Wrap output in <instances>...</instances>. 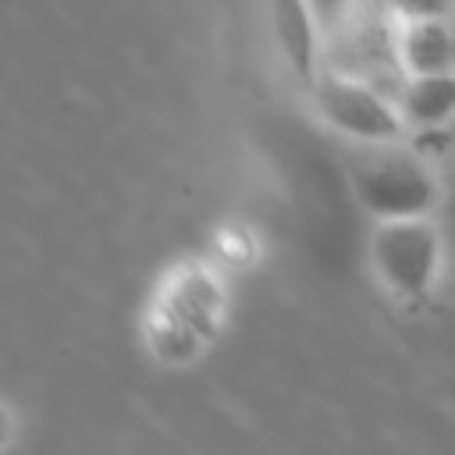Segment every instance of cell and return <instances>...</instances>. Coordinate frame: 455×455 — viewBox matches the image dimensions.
Returning a JSON list of instances; mask_svg holds the SVG:
<instances>
[{
    "label": "cell",
    "instance_id": "cell-1",
    "mask_svg": "<svg viewBox=\"0 0 455 455\" xmlns=\"http://www.w3.org/2000/svg\"><path fill=\"white\" fill-rule=\"evenodd\" d=\"M352 188L373 220L430 217L441 203V178L434 174V164L398 142L366 146L352 160Z\"/></svg>",
    "mask_w": 455,
    "mask_h": 455
},
{
    "label": "cell",
    "instance_id": "cell-2",
    "mask_svg": "<svg viewBox=\"0 0 455 455\" xmlns=\"http://www.w3.org/2000/svg\"><path fill=\"white\" fill-rule=\"evenodd\" d=\"M370 263L380 284L398 299H427L441 277L444 238L430 217L377 220L370 235Z\"/></svg>",
    "mask_w": 455,
    "mask_h": 455
},
{
    "label": "cell",
    "instance_id": "cell-3",
    "mask_svg": "<svg viewBox=\"0 0 455 455\" xmlns=\"http://www.w3.org/2000/svg\"><path fill=\"white\" fill-rule=\"evenodd\" d=\"M309 89H313L316 114L348 142L387 146V142H402L409 135L395 100L352 75L327 68L313 78Z\"/></svg>",
    "mask_w": 455,
    "mask_h": 455
},
{
    "label": "cell",
    "instance_id": "cell-4",
    "mask_svg": "<svg viewBox=\"0 0 455 455\" xmlns=\"http://www.w3.org/2000/svg\"><path fill=\"white\" fill-rule=\"evenodd\" d=\"M270 21L277 46L291 68L295 78L313 85L320 75V21L309 7V0H270Z\"/></svg>",
    "mask_w": 455,
    "mask_h": 455
},
{
    "label": "cell",
    "instance_id": "cell-5",
    "mask_svg": "<svg viewBox=\"0 0 455 455\" xmlns=\"http://www.w3.org/2000/svg\"><path fill=\"white\" fill-rule=\"evenodd\" d=\"M395 53H398L405 78L451 71V25H448V18H405V21H398Z\"/></svg>",
    "mask_w": 455,
    "mask_h": 455
},
{
    "label": "cell",
    "instance_id": "cell-6",
    "mask_svg": "<svg viewBox=\"0 0 455 455\" xmlns=\"http://www.w3.org/2000/svg\"><path fill=\"white\" fill-rule=\"evenodd\" d=\"M395 107L405 128H448L455 117V71L405 78Z\"/></svg>",
    "mask_w": 455,
    "mask_h": 455
},
{
    "label": "cell",
    "instance_id": "cell-7",
    "mask_svg": "<svg viewBox=\"0 0 455 455\" xmlns=\"http://www.w3.org/2000/svg\"><path fill=\"white\" fill-rule=\"evenodd\" d=\"M220 309V288L210 274L203 270H185L181 281L174 284V316L185 323V327H196V320H213Z\"/></svg>",
    "mask_w": 455,
    "mask_h": 455
},
{
    "label": "cell",
    "instance_id": "cell-8",
    "mask_svg": "<svg viewBox=\"0 0 455 455\" xmlns=\"http://www.w3.org/2000/svg\"><path fill=\"white\" fill-rule=\"evenodd\" d=\"M387 11L405 21V18H451L455 0H387Z\"/></svg>",
    "mask_w": 455,
    "mask_h": 455
},
{
    "label": "cell",
    "instance_id": "cell-9",
    "mask_svg": "<svg viewBox=\"0 0 455 455\" xmlns=\"http://www.w3.org/2000/svg\"><path fill=\"white\" fill-rule=\"evenodd\" d=\"M309 7H313V14H316L320 28L331 32V28L345 18V11L352 7V0H309Z\"/></svg>",
    "mask_w": 455,
    "mask_h": 455
},
{
    "label": "cell",
    "instance_id": "cell-10",
    "mask_svg": "<svg viewBox=\"0 0 455 455\" xmlns=\"http://www.w3.org/2000/svg\"><path fill=\"white\" fill-rule=\"evenodd\" d=\"M448 25H451V71H455V14L448 18Z\"/></svg>",
    "mask_w": 455,
    "mask_h": 455
},
{
    "label": "cell",
    "instance_id": "cell-11",
    "mask_svg": "<svg viewBox=\"0 0 455 455\" xmlns=\"http://www.w3.org/2000/svg\"><path fill=\"white\" fill-rule=\"evenodd\" d=\"M448 135H451V146H455V117H451V124H448Z\"/></svg>",
    "mask_w": 455,
    "mask_h": 455
}]
</instances>
